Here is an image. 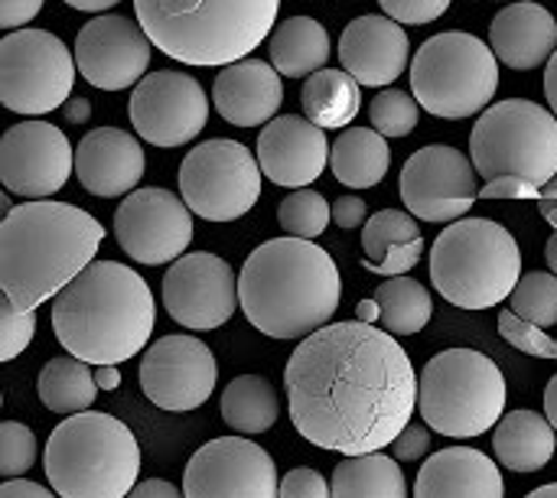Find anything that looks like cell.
<instances>
[{"label":"cell","instance_id":"1","mask_svg":"<svg viewBox=\"0 0 557 498\" xmlns=\"http://www.w3.org/2000/svg\"><path fill=\"white\" fill-rule=\"evenodd\" d=\"M294 431L330 453H382L418 411V372L405 346L379 326L330 323L284 365Z\"/></svg>","mask_w":557,"mask_h":498},{"label":"cell","instance_id":"2","mask_svg":"<svg viewBox=\"0 0 557 498\" xmlns=\"http://www.w3.org/2000/svg\"><path fill=\"white\" fill-rule=\"evenodd\" d=\"M104 241L101 222L69 202H20L0 222V294L36 313L69 281H75Z\"/></svg>","mask_w":557,"mask_h":498},{"label":"cell","instance_id":"3","mask_svg":"<svg viewBox=\"0 0 557 498\" xmlns=\"http://www.w3.org/2000/svg\"><path fill=\"white\" fill-rule=\"evenodd\" d=\"M157 326L147 281L121 261H91L52 297V333L59 346L98 369L144 352Z\"/></svg>","mask_w":557,"mask_h":498},{"label":"cell","instance_id":"4","mask_svg":"<svg viewBox=\"0 0 557 498\" xmlns=\"http://www.w3.org/2000/svg\"><path fill=\"white\" fill-rule=\"evenodd\" d=\"M339 300V267L313 241L271 238L245 258L238 274V307L268 339H307L330 326Z\"/></svg>","mask_w":557,"mask_h":498},{"label":"cell","instance_id":"5","mask_svg":"<svg viewBox=\"0 0 557 498\" xmlns=\"http://www.w3.org/2000/svg\"><path fill=\"white\" fill-rule=\"evenodd\" d=\"M137 26L163 55L183 65H232L274 29L281 0H134Z\"/></svg>","mask_w":557,"mask_h":498},{"label":"cell","instance_id":"6","mask_svg":"<svg viewBox=\"0 0 557 498\" xmlns=\"http://www.w3.org/2000/svg\"><path fill=\"white\" fill-rule=\"evenodd\" d=\"M42 470L59 498H127L140 476V447L124 421L82 411L49 434Z\"/></svg>","mask_w":557,"mask_h":498},{"label":"cell","instance_id":"7","mask_svg":"<svg viewBox=\"0 0 557 498\" xmlns=\"http://www.w3.org/2000/svg\"><path fill=\"white\" fill-rule=\"evenodd\" d=\"M431 284L460 310H493L512 297L522 277V251L493 219L450 222L431 245Z\"/></svg>","mask_w":557,"mask_h":498},{"label":"cell","instance_id":"8","mask_svg":"<svg viewBox=\"0 0 557 498\" xmlns=\"http://www.w3.org/2000/svg\"><path fill=\"white\" fill-rule=\"evenodd\" d=\"M506 398L503 369L476 349H444L418 375V414L441 437L473 440L490 434L506 414Z\"/></svg>","mask_w":557,"mask_h":498},{"label":"cell","instance_id":"9","mask_svg":"<svg viewBox=\"0 0 557 498\" xmlns=\"http://www.w3.org/2000/svg\"><path fill=\"white\" fill-rule=\"evenodd\" d=\"M499 88V62L473 33L447 29L431 36L411 59L414 101L444 121L483 114Z\"/></svg>","mask_w":557,"mask_h":498},{"label":"cell","instance_id":"10","mask_svg":"<svg viewBox=\"0 0 557 498\" xmlns=\"http://www.w3.org/2000/svg\"><path fill=\"white\" fill-rule=\"evenodd\" d=\"M470 163L483 179H525L545 189L557 176V117L525 98L490 104L470 134Z\"/></svg>","mask_w":557,"mask_h":498},{"label":"cell","instance_id":"11","mask_svg":"<svg viewBox=\"0 0 557 498\" xmlns=\"http://www.w3.org/2000/svg\"><path fill=\"white\" fill-rule=\"evenodd\" d=\"M75 59L49 29H13L0 39V104L23 117H42L72 98Z\"/></svg>","mask_w":557,"mask_h":498},{"label":"cell","instance_id":"12","mask_svg":"<svg viewBox=\"0 0 557 498\" xmlns=\"http://www.w3.org/2000/svg\"><path fill=\"white\" fill-rule=\"evenodd\" d=\"M180 199L206 222H235L261 199V166L238 140H206L180 163Z\"/></svg>","mask_w":557,"mask_h":498},{"label":"cell","instance_id":"13","mask_svg":"<svg viewBox=\"0 0 557 498\" xmlns=\"http://www.w3.org/2000/svg\"><path fill=\"white\" fill-rule=\"evenodd\" d=\"M398 192L408 215L421 222H460L476 206L480 183L467 153L450 144H428L405 160Z\"/></svg>","mask_w":557,"mask_h":498},{"label":"cell","instance_id":"14","mask_svg":"<svg viewBox=\"0 0 557 498\" xmlns=\"http://www.w3.org/2000/svg\"><path fill=\"white\" fill-rule=\"evenodd\" d=\"M127 117L140 140L170 150L202 134V127L209 124V98L193 75L157 69L134 85Z\"/></svg>","mask_w":557,"mask_h":498},{"label":"cell","instance_id":"15","mask_svg":"<svg viewBox=\"0 0 557 498\" xmlns=\"http://www.w3.org/2000/svg\"><path fill=\"white\" fill-rule=\"evenodd\" d=\"M114 238L137 264H173L193 245V212L170 189H134L114 212Z\"/></svg>","mask_w":557,"mask_h":498},{"label":"cell","instance_id":"16","mask_svg":"<svg viewBox=\"0 0 557 498\" xmlns=\"http://www.w3.org/2000/svg\"><path fill=\"white\" fill-rule=\"evenodd\" d=\"M219 385V362L196 336H163L140 359V391L170 414L202 408Z\"/></svg>","mask_w":557,"mask_h":498},{"label":"cell","instance_id":"17","mask_svg":"<svg viewBox=\"0 0 557 498\" xmlns=\"http://www.w3.org/2000/svg\"><path fill=\"white\" fill-rule=\"evenodd\" d=\"M277 463L245 437L202 444L183 473V498H277Z\"/></svg>","mask_w":557,"mask_h":498},{"label":"cell","instance_id":"18","mask_svg":"<svg viewBox=\"0 0 557 498\" xmlns=\"http://www.w3.org/2000/svg\"><path fill=\"white\" fill-rule=\"evenodd\" d=\"M75 173V147L49 121H20L0 137V183L20 199H52Z\"/></svg>","mask_w":557,"mask_h":498},{"label":"cell","instance_id":"19","mask_svg":"<svg viewBox=\"0 0 557 498\" xmlns=\"http://www.w3.org/2000/svg\"><path fill=\"white\" fill-rule=\"evenodd\" d=\"M163 307L170 320L189 333L225 326L238 307V281L232 264L209 251L176 258L163 277Z\"/></svg>","mask_w":557,"mask_h":498},{"label":"cell","instance_id":"20","mask_svg":"<svg viewBox=\"0 0 557 498\" xmlns=\"http://www.w3.org/2000/svg\"><path fill=\"white\" fill-rule=\"evenodd\" d=\"M150 39L121 13H101L88 20L75 36V72L101 91H124L147 75Z\"/></svg>","mask_w":557,"mask_h":498},{"label":"cell","instance_id":"21","mask_svg":"<svg viewBox=\"0 0 557 498\" xmlns=\"http://www.w3.org/2000/svg\"><path fill=\"white\" fill-rule=\"evenodd\" d=\"M255 160L261 166V176H268L274 186L307 189L323 176L330 163L326 130H320L300 114L274 117L258 134Z\"/></svg>","mask_w":557,"mask_h":498},{"label":"cell","instance_id":"22","mask_svg":"<svg viewBox=\"0 0 557 498\" xmlns=\"http://www.w3.org/2000/svg\"><path fill=\"white\" fill-rule=\"evenodd\" d=\"M411 59V39L401 23L366 13L356 16L339 36V62L366 88H385L398 82Z\"/></svg>","mask_w":557,"mask_h":498},{"label":"cell","instance_id":"23","mask_svg":"<svg viewBox=\"0 0 557 498\" xmlns=\"http://www.w3.org/2000/svg\"><path fill=\"white\" fill-rule=\"evenodd\" d=\"M144 147L121 127H95L75 147V176L85 192L101 199L131 196L144 176Z\"/></svg>","mask_w":557,"mask_h":498},{"label":"cell","instance_id":"24","mask_svg":"<svg viewBox=\"0 0 557 498\" xmlns=\"http://www.w3.org/2000/svg\"><path fill=\"white\" fill-rule=\"evenodd\" d=\"M284 101V82L271 62L242 59L225 65L212 85V104L235 127H261L274 121Z\"/></svg>","mask_w":557,"mask_h":498},{"label":"cell","instance_id":"25","mask_svg":"<svg viewBox=\"0 0 557 498\" xmlns=\"http://www.w3.org/2000/svg\"><path fill=\"white\" fill-rule=\"evenodd\" d=\"M490 49L496 62L516 72H532L539 65H548L557 49V20L542 3L516 0L493 16Z\"/></svg>","mask_w":557,"mask_h":498},{"label":"cell","instance_id":"26","mask_svg":"<svg viewBox=\"0 0 557 498\" xmlns=\"http://www.w3.org/2000/svg\"><path fill=\"white\" fill-rule=\"evenodd\" d=\"M499 466L473 447L437 450L414 480V498H503Z\"/></svg>","mask_w":557,"mask_h":498},{"label":"cell","instance_id":"27","mask_svg":"<svg viewBox=\"0 0 557 498\" xmlns=\"http://www.w3.org/2000/svg\"><path fill=\"white\" fill-rule=\"evenodd\" d=\"M362 264L382 277H408L424 254V235L405 209H379L362 225Z\"/></svg>","mask_w":557,"mask_h":498},{"label":"cell","instance_id":"28","mask_svg":"<svg viewBox=\"0 0 557 498\" xmlns=\"http://www.w3.org/2000/svg\"><path fill=\"white\" fill-rule=\"evenodd\" d=\"M493 453L496 463L512 473H539L555 457V431L542 414L529 408L509 411L493 427Z\"/></svg>","mask_w":557,"mask_h":498},{"label":"cell","instance_id":"29","mask_svg":"<svg viewBox=\"0 0 557 498\" xmlns=\"http://www.w3.org/2000/svg\"><path fill=\"white\" fill-rule=\"evenodd\" d=\"M271 65L281 78H310L326 69L330 33L313 16H287L271 29Z\"/></svg>","mask_w":557,"mask_h":498},{"label":"cell","instance_id":"30","mask_svg":"<svg viewBox=\"0 0 557 498\" xmlns=\"http://www.w3.org/2000/svg\"><path fill=\"white\" fill-rule=\"evenodd\" d=\"M333 176L349 189H372L388 176L392 147L372 127H346L330 144Z\"/></svg>","mask_w":557,"mask_h":498},{"label":"cell","instance_id":"31","mask_svg":"<svg viewBox=\"0 0 557 498\" xmlns=\"http://www.w3.org/2000/svg\"><path fill=\"white\" fill-rule=\"evenodd\" d=\"M300 104L320 130H346L362 111V85L343 69H320L304 82Z\"/></svg>","mask_w":557,"mask_h":498},{"label":"cell","instance_id":"32","mask_svg":"<svg viewBox=\"0 0 557 498\" xmlns=\"http://www.w3.org/2000/svg\"><path fill=\"white\" fill-rule=\"evenodd\" d=\"M222 421L242 437L268 434L281 418V398L264 375H238L222 391Z\"/></svg>","mask_w":557,"mask_h":498},{"label":"cell","instance_id":"33","mask_svg":"<svg viewBox=\"0 0 557 498\" xmlns=\"http://www.w3.org/2000/svg\"><path fill=\"white\" fill-rule=\"evenodd\" d=\"M330 498H408L405 470L388 453L346 457L333 470Z\"/></svg>","mask_w":557,"mask_h":498},{"label":"cell","instance_id":"34","mask_svg":"<svg viewBox=\"0 0 557 498\" xmlns=\"http://www.w3.org/2000/svg\"><path fill=\"white\" fill-rule=\"evenodd\" d=\"M379 303V329L388 336H418L434 316V300L431 290L421 281L411 277H388L379 284L375 297Z\"/></svg>","mask_w":557,"mask_h":498},{"label":"cell","instance_id":"35","mask_svg":"<svg viewBox=\"0 0 557 498\" xmlns=\"http://www.w3.org/2000/svg\"><path fill=\"white\" fill-rule=\"evenodd\" d=\"M36 391H39V401L46 411L52 414H82L95 404L98 398V385H95V375H91V365L72 359V356H59V359H49L39 372V382H36Z\"/></svg>","mask_w":557,"mask_h":498},{"label":"cell","instance_id":"36","mask_svg":"<svg viewBox=\"0 0 557 498\" xmlns=\"http://www.w3.org/2000/svg\"><path fill=\"white\" fill-rule=\"evenodd\" d=\"M509 310L539 326V329H552L557 326V277L552 271H529L519 277L512 297H509Z\"/></svg>","mask_w":557,"mask_h":498},{"label":"cell","instance_id":"37","mask_svg":"<svg viewBox=\"0 0 557 498\" xmlns=\"http://www.w3.org/2000/svg\"><path fill=\"white\" fill-rule=\"evenodd\" d=\"M277 222L287 232V238L313 241L326 232L330 225V202L317 189H294L281 206H277Z\"/></svg>","mask_w":557,"mask_h":498},{"label":"cell","instance_id":"38","mask_svg":"<svg viewBox=\"0 0 557 498\" xmlns=\"http://www.w3.org/2000/svg\"><path fill=\"white\" fill-rule=\"evenodd\" d=\"M369 121H372V130L382 134L385 140L388 137H408L421 121V104L408 91L382 88L369 104Z\"/></svg>","mask_w":557,"mask_h":498},{"label":"cell","instance_id":"39","mask_svg":"<svg viewBox=\"0 0 557 498\" xmlns=\"http://www.w3.org/2000/svg\"><path fill=\"white\" fill-rule=\"evenodd\" d=\"M36 463V434L20 421H0V480H20Z\"/></svg>","mask_w":557,"mask_h":498},{"label":"cell","instance_id":"40","mask_svg":"<svg viewBox=\"0 0 557 498\" xmlns=\"http://www.w3.org/2000/svg\"><path fill=\"white\" fill-rule=\"evenodd\" d=\"M33 336H36V313H20L0 294V365L20 359L33 343Z\"/></svg>","mask_w":557,"mask_h":498},{"label":"cell","instance_id":"41","mask_svg":"<svg viewBox=\"0 0 557 498\" xmlns=\"http://www.w3.org/2000/svg\"><path fill=\"white\" fill-rule=\"evenodd\" d=\"M499 336H503L512 349H519V352H525V356H535V359H557L555 339H552L545 329H539V326L519 320L512 310H503V313H499Z\"/></svg>","mask_w":557,"mask_h":498},{"label":"cell","instance_id":"42","mask_svg":"<svg viewBox=\"0 0 557 498\" xmlns=\"http://www.w3.org/2000/svg\"><path fill=\"white\" fill-rule=\"evenodd\" d=\"M379 7L385 10L388 20L401 23V26H424L434 23L447 13L450 0H379Z\"/></svg>","mask_w":557,"mask_h":498},{"label":"cell","instance_id":"43","mask_svg":"<svg viewBox=\"0 0 557 498\" xmlns=\"http://www.w3.org/2000/svg\"><path fill=\"white\" fill-rule=\"evenodd\" d=\"M277 498H330V483L323 480V473L297 466L277 483Z\"/></svg>","mask_w":557,"mask_h":498},{"label":"cell","instance_id":"44","mask_svg":"<svg viewBox=\"0 0 557 498\" xmlns=\"http://www.w3.org/2000/svg\"><path fill=\"white\" fill-rule=\"evenodd\" d=\"M431 450V431L424 424H408L395 440H392V460L398 463H418Z\"/></svg>","mask_w":557,"mask_h":498},{"label":"cell","instance_id":"45","mask_svg":"<svg viewBox=\"0 0 557 498\" xmlns=\"http://www.w3.org/2000/svg\"><path fill=\"white\" fill-rule=\"evenodd\" d=\"M330 222H336V228L343 232H356L369 222V206L366 199L359 196H339L333 206H330Z\"/></svg>","mask_w":557,"mask_h":498},{"label":"cell","instance_id":"46","mask_svg":"<svg viewBox=\"0 0 557 498\" xmlns=\"http://www.w3.org/2000/svg\"><path fill=\"white\" fill-rule=\"evenodd\" d=\"M42 10V0H0V29H26L29 20Z\"/></svg>","mask_w":557,"mask_h":498},{"label":"cell","instance_id":"47","mask_svg":"<svg viewBox=\"0 0 557 498\" xmlns=\"http://www.w3.org/2000/svg\"><path fill=\"white\" fill-rule=\"evenodd\" d=\"M0 498H59L52 489L39 486V483H29V480H10V483H0Z\"/></svg>","mask_w":557,"mask_h":498},{"label":"cell","instance_id":"48","mask_svg":"<svg viewBox=\"0 0 557 498\" xmlns=\"http://www.w3.org/2000/svg\"><path fill=\"white\" fill-rule=\"evenodd\" d=\"M127 498H183V489H176L166 480H144L127 493Z\"/></svg>","mask_w":557,"mask_h":498},{"label":"cell","instance_id":"49","mask_svg":"<svg viewBox=\"0 0 557 498\" xmlns=\"http://www.w3.org/2000/svg\"><path fill=\"white\" fill-rule=\"evenodd\" d=\"M62 114H65L69 124H85V121L91 117V101L82 98V95H72V98L62 104Z\"/></svg>","mask_w":557,"mask_h":498},{"label":"cell","instance_id":"50","mask_svg":"<svg viewBox=\"0 0 557 498\" xmlns=\"http://www.w3.org/2000/svg\"><path fill=\"white\" fill-rule=\"evenodd\" d=\"M91 375H95L98 391H117L121 388V369L117 365H98V369H91Z\"/></svg>","mask_w":557,"mask_h":498},{"label":"cell","instance_id":"51","mask_svg":"<svg viewBox=\"0 0 557 498\" xmlns=\"http://www.w3.org/2000/svg\"><path fill=\"white\" fill-rule=\"evenodd\" d=\"M545 98H548V111L557 117V49L545 65Z\"/></svg>","mask_w":557,"mask_h":498},{"label":"cell","instance_id":"52","mask_svg":"<svg viewBox=\"0 0 557 498\" xmlns=\"http://www.w3.org/2000/svg\"><path fill=\"white\" fill-rule=\"evenodd\" d=\"M356 323H366V326H379V303L369 297V300H359L356 307Z\"/></svg>","mask_w":557,"mask_h":498},{"label":"cell","instance_id":"53","mask_svg":"<svg viewBox=\"0 0 557 498\" xmlns=\"http://www.w3.org/2000/svg\"><path fill=\"white\" fill-rule=\"evenodd\" d=\"M545 421L552 424V431L557 434V375L545 388Z\"/></svg>","mask_w":557,"mask_h":498},{"label":"cell","instance_id":"54","mask_svg":"<svg viewBox=\"0 0 557 498\" xmlns=\"http://www.w3.org/2000/svg\"><path fill=\"white\" fill-rule=\"evenodd\" d=\"M62 3H69V7H75V10H85V13H104V10H111V7H117L121 0H62Z\"/></svg>","mask_w":557,"mask_h":498},{"label":"cell","instance_id":"55","mask_svg":"<svg viewBox=\"0 0 557 498\" xmlns=\"http://www.w3.org/2000/svg\"><path fill=\"white\" fill-rule=\"evenodd\" d=\"M545 258H548V267H552V274L557 277V235L548 238V245H545Z\"/></svg>","mask_w":557,"mask_h":498},{"label":"cell","instance_id":"56","mask_svg":"<svg viewBox=\"0 0 557 498\" xmlns=\"http://www.w3.org/2000/svg\"><path fill=\"white\" fill-rule=\"evenodd\" d=\"M539 209H542V215H545V222L555 228L557 235V202H539Z\"/></svg>","mask_w":557,"mask_h":498},{"label":"cell","instance_id":"57","mask_svg":"<svg viewBox=\"0 0 557 498\" xmlns=\"http://www.w3.org/2000/svg\"><path fill=\"white\" fill-rule=\"evenodd\" d=\"M525 498H557V483H548V486H542V489L529 493Z\"/></svg>","mask_w":557,"mask_h":498},{"label":"cell","instance_id":"58","mask_svg":"<svg viewBox=\"0 0 557 498\" xmlns=\"http://www.w3.org/2000/svg\"><path fill=\"white\" fill-rule=\"evenodd\" d=\"M542 202H557V176L542 189Z\"/></svg>","mask_w":557,"mask_h":498},{"label":"cell","instance_id":"59","mask_svg":"<svg viewBox=\"0 0 557 498\" xmlns=\"http://www.w3.org/2000/svg\"><path fill=\"white\" fill-rule=\"evenodd\" d=\"M10 209H13V202H10V196H7V192L0 189V222L7 219V212H10Z\"/></svg>","mask_w":557,"mask_h":498},{"label":"cell","instance_id":"60","mask_svg":"<svg viewBox=\"0 0 557 498\" xmlns=\"http://www.w3.org/2000/svg\"><path fill=\"white\" fill-rule=\"evenodd\" d=\"M0 411H3V391H0Z\"/></svg>","mask_w":557,"mask_h":498}]
</instances>
